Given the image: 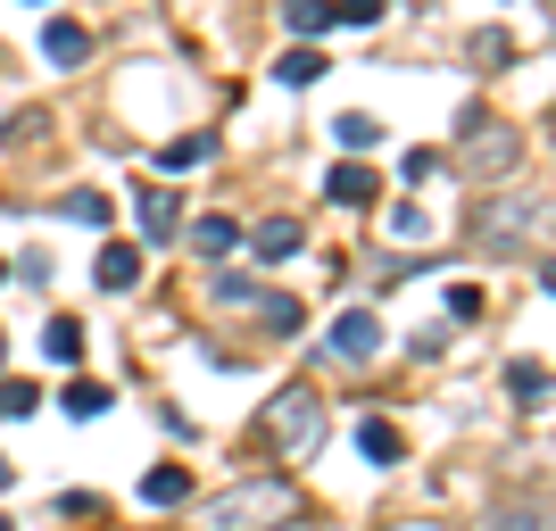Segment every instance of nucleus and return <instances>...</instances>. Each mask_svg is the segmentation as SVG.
I'll list each match as a JSON object with an SVG mask.
<instances>
[{
    "instance_id": "1",
    "label": "nucleus",
    "mask_w": 556,
    "mask_h": 531,
    "mask_svg": "<svg viewBox=\"0 0 556 531\" xmlns=\"http://www.w3.org/2000/svg\"><path fill=\"white\" fill-rule=\"evenodd\" d=\"M291 515H300V490L266 473V482H232L225 498H208L191 523L200 531H275V523H291Z\"/></svg>"
},
{
    "instance_id": "2",
    "label": "nucleus",
    "mask_w": 556,
    "mask_h": 531,
    "mask_svg": "<svg viewBox=\"0 0 556 531\" xmlns=\"http://www.w3.org/2000/svg\"><path fill=\"white\" fill-rule=\"evenodd\" d=\"M316 440H325V399L316 391L266 399V416H257V448H266V457H307Z\"/></svg>"
},
{
    "instance_id": "3",
    "label": "nucleus",
    "mask_w": 556,
    "mask_h": 531,
    "mask_svg": "<svg viewBox=\"0 0 556 531\" xmlns=\"http://www.w3.org/2000/svg\"><path fill=\"white\" fill-rule=\"evenodd\" d=\"M457 166L465 175H515L523 166V134H515L507 116H490V109H465V134H457Z\"/></svg>"
},
{
    "instance_id": "4",
    "label": "nucleus",
    "mask_w": 556,
    "mask_h": 531,
    "mask_svg": "<svg viewBox=\"0 0 556 531\" xmlns=\"http://www.w3.org/2000/svg\"><path fill=\"white\" fill-rule=\"evenodd\" d=\"M548 225V200H515V191H498V200H482L473 208V232H482L490 250H515L523 232H540Z\"/></svg>"
},
{
    "instance_id": "5",
    "label": "nucleus",
    "mask_w": 556,
    "mask_h": 531,
    "mask_svg": "<svg viewBox=\"0 0 556 531\" xmlns=\"http://www.w3.org/2000/svg\"><path fill=\"white\" fill-rule=\"evenodd\" d=\"M374 349H382V324H374L366 307H349V316H332V357H349V366H366Z\"/></svg>"
},
{
    "instance_id": "6",
    "label": "nucleus",
    "mask_w": 556,
    "mask_h": 531,
    "mask_svg": "<svg viewBox=\"0 0 556 531\" xmlns=\"http://www.w3.org/2000/svg\"><path fill=\"white\" fill-rule=\"evenodd\" d=\"M325 200H341V208H366V200H382V175H374L366 159H341L325 175Z\"/></svg>"
},
{
    "instance_id": "7",
    "label": "nucleus",
    "mask_w": 556,
    "mask_h": 531,
    "mask_svg": "<svg viewBox=\"0 0 556 531\" xmlns=\"http://www.w3.org/2000/svg\"><path fill=\"white\" fill-rule=\"evenodd\" d=\"M42 59L50 67H84V59H92V34H84L75 17H50L42 25Z\"/></svg>"
},
{
    "instance_id": "8",
    "label": "nucleus",
    "mask_w": 556,
    "mask_h": 531,
    "mask_svg": "<svg viewBox=\"0 0 556 531\" xmlns=\"http://www.w3.org/2000/svg\"><path fill=\"white\" fill-rule=\"evenodd\" d=\"M92 282H100V291H134V282H141V250H134V241H109V250L92 257Z\"/></svg>"
},
{
    "instance_id": "9",
    "label": "nucleus",
    "mask_w": 556,
    "mask_h": 531,
    "mask_svg": "<svg viewBox=\"0 0 556 531\" xmlns=\"http://www.w3.org/2000/svg\"><path fill=\"white\" fill-rule=\"evenodd\" d=\"M141 498H150V507H184L191 498V465H150V473H141Z\"/></svg>"
},
{
    "instance_id": "10",
    "label": "nucleus",
    "mask_w": 556,
    "mask_h": 531,
    "mask_svg": "<svg viewBox=\"0 0 556 531\" xmlns=\"http://www.w3.org/2000/svg\"><path fill=\"white\" fill-rule=\"evenodd\" d=\"M141 232H150V241H175V232H184V208H175V191H141Z\"/></svg>"
},
{
    "instance_id": "11",
    "label": "nucleus",
    "mask_w": 556,
    "mask_h": 531,
    "mask_svg": "<svg viewBox=\"0 0 556 531\" xmlns=\"http://www.w3.org/2000/svg\"><path fill=\"white\" fill-rule=\"evenodd\" d=\"M42 357H50V366H84V324H75V316H50L42 324Z\"/></svg>"
},
{
    "instance_id": "12",
    "label": "nucleus",
    "mask_w": 556,
    "mask_h": 531,
    "mask_svg": "<svg viewBox=\"0 0 556 531\" xmlns=\"http://www.w3.org/2000/svg\"><path fill=\"white\" fill-rule=\"evenodd\" d=\"M191 250L200 257H232L241 250V225H232V216H191Z\"/></svg>"
},
{
    "instance_id": "13",
    "label": "nucleus",
    "mask_w": 556,
    "mask_h": 531,
    "mask_svg": "<svg viewBox=\"0 0 556 531\" xmlns=\"http://www.w3.org/2000/svg\"><path fill=\"white\" fill-rule=\"evenodd\" d=\"M250 316L266 324L275 341H282V332H300V300H291V291H250Z\"/></svg>"
},
{
    "instance_id": "14",
    "label": "nucleus",
    "mask_w": 556,
    "mask_h": 531,
    "mask_svg": "<svg viewBox=\"0 0 556 531\" xmlns=\"http://www.w3.org/2000/svg\"><path fill=\"white\" fill-rule=\"evenodd\" d=\"M282 25H291V34H300V42H316V34H332V0H282Z\"/></svg>"
},
{
    "instance_id": "15",
    "label": "nucleus",
    "mask_w": 556,
    "mask_h": 531,
    "mask_svg": "<svg viewBox=\"0 0 556 531\" xmlns=\"http://www.w3.org/2000/svg\"><path fill=\"white\" fill-rule=\"evenodd\" d=\"M465 59H473V67H482V75L515 67V34H498V25H482V34H473V42H465Z\"/></svg>"
},
{
    "instance_id": "16",
    "label": "nucleus",
    "mask_w": 556,
    "mask_h": 531,
    "mask_svg": "<svg viewBox=\"0 0 556 531\" xmlns=\"http://www.w3.org/2000/svg\"><path fill=\"white\" fill-rule=\"evenodd\" d=\"M507 391H515V407H548V366H540V357H515Z\"/></svg>"
},
{
    "instance_id": "17",
    "label": "nucleus",
    "mask_w": 556,
    "mask_h": 531,
    "mask_svg": "<svg viewBox=\"0 0 556 531\" xmlns=\"http://www.w3.org/2000/svg\"><path fill=\"white\" fill-rule=\"evenodd\" d=\"M357 448H366L374 465H399V457H407V440H399V423H382V416H366V423H357Z\"/></svg>"
},
{
    "instance_id": "18",
    "label": "nucleus",
    "mask_w": 556,
    "mask_h": 531,
    "mask_svg": "<svg viewBox=\"0 0 556 531\" xmlns=\"http://www.w3.org/2000/svg\"><path fill=\"white\" fill-rule=\"evenodd\" d=\"M250 250L257 257H291L300 250V225H291V216H266V225H250Z\"/></svg>"
},
{
    "instance_id": "19",
    "label": "nucleus",
    "mask_w": 556,
    "mask_h": 531,
    "mask_svg": "<svg viewBox=\"0 0 556 531\" xmlns=\"http://www.w3.org/2000/svg\"><path fill=\"white\" fill-rule=\"evenodd\" d=\"M275 75H282V84H316V75H325V50H316V42H291L275 59Z\"/></svg>"
},
{
    "instance_id": "20",
    "label": "nucleus",
    "mask_w": 556,
    "mask_h": 531,
    "mask_svg": "<svg viewBox=\"0 0 556 531\" xmlns=\"http://www.w3.org/2000/svg\"><path fill=\"white\" fill-rule=\"evenodd\" d=\"M332 141H341L349 159H366L374 141H382V125H374V116H366V109H349V116H341V125H332Z\"/></svg>"
},
{
    "instance_id": "21",
    "label": "nucleus",
    "mask_w": 556,
    "mask_h": 531,
    "mask_svg": "<svg viewBox=\"0 0 556 531\" xmlns=\"http://www.w3.org/2000/svg\"><path fill=\"white\" fill-rule=\"evenodd\" d=\"M208 159H216V141H208V134H184V141H166V150H159L166 175H184V166H208Z\"/></svg>"
},
{
    "instance_id": "22",
    "label": "nucleus",
    "mask_w": 556,
    "mask_h": 531,
    "mask_svg": "<svg viewBox=\"0 0 556 531\" xmlns=\"http://www.w3.org/2000/svg\"><path fill=\"white\" fill-rule=\"evenodd\" d=\"M482 531H548V507H540V498H532V507H515V498H507V507H490Z\"/></svg>"
},
{
    "instance_id": "23",
    "label": "nucleus",
    "mask_w": 556,
    "mask_h": 531,
    "mask_svg": "<svg viewBox=\"0 0 556 531\" xmlns=\"http://www.w3.org/2000/svg\"><path fill=\"white\" fill-rule=\"evenodd\" d=\"M67 216H75V225H109V216H116V200H109V191H92V184H84V191H67Z\"/></svg>"
},
{
    "instance_id": "24",
    "label": "nucleus",
    "mask_w": 556,
    "mask_h": 531,
    "mask_svg": "<svg viewBox=\"0 0 556 531\" xmlns=\"http://www.w3.org/2000/svg\"><path fill=\"white\" fill-rule=\"evenodd\" d=\"M59 399H67V416H84V423H92L100 407H109V391H100L92 374H75V382H67V391H59Z\"/></svg>"
},
{
    "instance_id": "25",
    "label": "nucleus",
    "mask_w": 556,
    "mask_h": 531,
    "mask_svg": "<svg viewBox=\"0 0 556 531\" xmlns=\"http://www.w3.org/2000/svg\"><path fill=\"white\" fill-rule=\"evenodd\" d=\"M34 407H42L34 382H0V416H34Z\"/></svg>"
},
{
    "instance_id": "26",
    "label": "nucleus",
    "mask_w": 556,
    "mask_h": 531,
    "mask_svg": "<svg viewBox=\"0 0 556 531\" xmlns=\"http://www.w3.org/2000/svg\"><path fill=\"white\" fill-rule=\"evenodd\" d=\"M250 291H257L250 275H216V282H208V300H225V307H250Z\"/></svg>"
},
{
    "instance_id": "27",
    "label": "nucleus",
    "mask_w": 556,
    "mask_h": 531,
    "mask_svg": "<svg viewBox=\"0 0 556 531\" xmlns=\"http://www.w3.org/2000/svg\"><path fill=\"white\" fill-rule=\"evenodd\" d=\"M332 17L341 25H382V0H332Z\"/></svg>"
},
{
    "instance_id": "28",
    "label": "nucleus",
    "mask_w": 556,
    "mask_h": 531,
    "mask_svg": "<svg viewBox=\"0 0 556 531\" xmlns=\"http://www.w3.org/2000/svg\"><path fill=\"white\" fill-rule=\"evenodd\" d=\"M391 232H407V241L424 232V208H416V200H399V208H391Z\"/></svg>"
},
{
    "instance_id": "29",
    "label": "nucleus",
    "mask_w": 556,
    "mask_h": 531,
    "mask_svg": "<svg viewBox=\"0 0 556 531\" xmlns=\"http://www.w3.org/2000/svg\"><path fill=\"white\" fill-rule=\"evenodd\" d=\"M9 482H17V465H9V457H0V490H9Z\"/></svg>"
},
{
    "instance_id": "30",
    "label": "nucleus",
    "mask_w": 556,
    "mask_h": 531,
    "mask_svg": "<svg viewBox=\"0 0 556 531\" xmlns=\"http://www.w3.org/2000/svg\"><path fill=\"white\" fill-rule=\"evenodd\" d=\"M0 366H9V341H0Z\"/></svg>"
},
{
    "instance_id": "31",
    "label": "nucleus",
    "mask_w": 556,
    "mask_h": 531,
    "mask_svg": "<svg viewBox=\"0 0 556 531\" xmlns=\"http://www.w3.org/2000/svg\"><path fill=\"white\" fill-rule=\"evenodd\" d=\"M0 282H9V257H0Z\"/></svg>"
},
{
    "instance_id": "32",
    "label": "nucleus",
    "mask_w": 556,
    "mask_h": 531,
    "mask_svg": "<svg viewBox=\"0 0 556 531\" xmlns=\"http://www.w3.org/2000/svg\"><path fill=\"white\" fill-rule=\"evenodd\" d=\"M0 531H9V515H0Z\"/></svg>"
}]
</instances>
